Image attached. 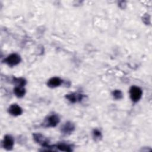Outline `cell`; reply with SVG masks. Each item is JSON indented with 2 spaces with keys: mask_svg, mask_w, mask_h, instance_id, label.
Listing matches in <instances>:
<instances>
[{
  "mask_svg": "<svg viewBox=\"0 0 152 152\" xmlns=\"http://www.w3.org/2000/svg\"><path fill=\"white\" fill-rule=\"evenodd\" d=\"M93 137L95 141H99L102 137L101 131L97 129H95L93 131Z\"/></svg>",
  "mask_w": 152,
  "mask_h": 152,
  "instance_id": "5bb4252c",
  "label": "cell"
},
{
  "mask_svg": "<svg viewBox=\"0 0 152 152\" xmlns=\"http://www.w3.org/2000/svg\"><path fill=\"white\" fill-rule=\"evenodd\" d=\"M21 61V57L17 53H11L8 55L4 62L10 66H14L18 65Z\"/></svg>",
  "mask_w": 152,
  "mask_h": 152,
  "instance_id": "3957f363",
  "label": "cell"
},
{
  "mask_svg": "<svg viewBox=\"0 0 152 152\" xmlns=\"http://www.w3.org/2000/svg\"><path fill=\"white\" fill-rule=\"evenodd\" d=\"M2 147L7 150H11L12 149L14 144V138L12 136L10 135H6L4 140L2 142Z\"/></svg>",
  "mask_w": 152,
  "mask_h": 152,
  "instance_id": "8992f818",
  "label": "cell"
},
{
  "mask_svg": "<svg viewBox=\"0 0 152 152\" xmlns=\"http://www.w3.org/2000/svg\"><path fill=\"white\" fill-rule=\"evenodd\" d=\"M34 141L40 144L42 147L49 148V140L48 138L45 137L40 133H35L33 135Z\"/></svg>",
  "mask_w": 152,
  "mask_h": 152,
  "instance_id": "277c9868",
  "label": "cell"
},
{
  "mask_svg": "<svg viewBox=\"0 0 152 152\" xmlns=\"http://www.w3.org/2000/svg\"><path fill=\"white\" fill-rule=\"evenodd\" d=\"M59 121H60V119L57 115L52 114L48 116L46 118L42 125L44 127H48V128L55 127L58 125Z\"/></svg>",
  "mask_w": 152,
  "mask_h": 152,
  "instance_id": "6da1fadb",
  "label": "cell"
},
{
  "mask_svg": "<svg viewBox=\"0 0 152 152\" xmlns=\"http://www.w3.org/2000/svg\"><path fill=\"white\" fill-rule=\"evenodd\" d=\"M112 94L113 98L116 100H120L123 97V94L122 91L119 90H115L112 91Z\"/></svg>",
  "mask_w": 152,
  "mask_h": 152,
  "instance_id": "4fadbf2b",
  "label": "cell"
},
{
  "mask_svg": "<svg viewBox=\"0 0 152 152\" xmlns=\"http://www.w3.org/2000/svg\"><path fill=\"white\" fill-rule=\"evenodd\" d=\"M74 129L75 125L72 122L70 121L66 122L61 128V133L65 135H70L74 131Z\"/></svg>",
  "mask_w": 152,
  "mask_h": 152,
  "instance_id": "5b68a950",
  "label": "cell"
},
{
  "mask_svg": "<svg viewBox=\"0 0 152 152\" xmlns=\"http://www.w3.org/2000/svg\"><path fill=\"white\" fill-rule=\"evenodd\" d=\"M62 82H63V80L60 78L57 77H54L50 78L48 80L47 83V85L50 88H55L61 86L62 84Z\"/></svg>",
  "mask_w": 152,
  "mask_h": 152,
  "instance_id": "30bf717a",
  "label": "cell"
},
{
  "mask_svg": "<svg viewBox=\"0 0 152 152\" xmlns=\"http://www.w3.org/2000/svg\"><path fill=\"white\" fill-rule=\"evenodd\" d=\"M55 148L62 151H72L73 150L71 145L65 142H59L53 145H50V148L51 150H53Z\"/></svg>",
  "mask_w": 152,
  "mask_h": 152,
  "instance_id": "ba28073f",
  "label": "cell"
},
{
  "mask_svg": "<svg viewBox=\"0 0 152 152\" xmlns=\"http://www.w3.org/2000/svg\"><path fill=\"white\" fill-rule=\"evenodd\" d=\"M14 93L17 97L21 98L24 96L26 93V90L23 87L16 86L14 88Z\"/></svg>",
  "mask_w": 152,
  "mask_h": 152,
  "instance_id": "8fae6325",
  "label": "cell"
},
{
  "mask_svg": "<svg viewBox=\"0 0 152 152\" xmlns=\"http://www.w3.org/2000/svg\"><path fill=\"white\" fill-rule=\"evenodd\" d=\"M8 112L10 115L14 116H17L20 115L22 112L23 110L21 107L18 106L17 104H11L10 107L8 108Z\"/></svg>",
  "mask_w": 152,
  "mask_h": 152,
  "instance_id": "9c48e42d",
  "label": "cell"
},
{
  "mask_svg": "<svg viewBox=\"0 0 152 152\" xmlns=\"http://www.w3.org/2000/svg\"><path fill=\"white\" fill-rule=\"evenodd\" d=\"M142 90L137 86H133L129 89V96L131 100L135 103L138 102L142 97Z\"/></svg>",
  "mask_w": 152,
  "mask_h": 152,
  "instance_id": "7a4b0ae2",
  "label": "cell"
},
{
  "mask_svg": "<svg viewBox=\"0 0 152 152\" xmlns=\"http://www.w3.org/2000/svg\"><path fill=\"white\" fill-rule=\"evenodd\" d=\"M12 82L16 85V86H21L24 87L26 83V80L23 78H17L13 77L12 79Z\"/></svg>",
  "mask_w": 152,
  "mask_h": 152,
  "instance_id": "7c38bea8",
  "label": "cell"
},
{
  "mask_svg": "<svg viewBox=\"0 0 152 152\" xmlns=\"http://www.w3.org/2000/svg\"><path fill=\"white\" fill-rule=\"evenodd\" d=\"M84 97V95L78 93H72L67 94L65 96V98L71 103H74L76 102H81Z\"/></svg>",
  "mask_w": 152,
  "mask_h": 152,
  "instance_id": "52a82bcc",
  "label": "cell"
}]
</instances>
